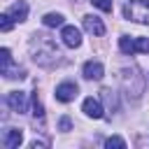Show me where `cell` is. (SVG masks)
I'll return each mask as SVG.
<instances>
[{
    "mask_svg": "<svg viewBox=\"0 0 149 149\" xmlns=\"http://www.w3.org/2000/svg\"><path fill=\"white\" fill-rule=\"evenodd\" d=\"M105 147H107V149H112V147L123 149V147H126V142H123L121 137H116V135H114V137H107V140H105Z\"/></svg>",
    "mask_w": 149,
    "mask_h": 149,
    "instance_id": "e0dca14e",
    "label": "cell"
},
{
    "mask_svg": "<svg viewBox=\"0 0 149 149\" xmlns=\"http://www.w3.org/2000/svg\"><path fill=\"white\" fill-rule=\"evenodd\" d=\"M102 74H105V68H102L98 61H88V63L84 65V77H86V79L98 81V79H102Z\"/></svg>",
    "mask_w": 149,
    "mask_h": 149,
    "instance_id": "30bf717a",
    "label": "cell"
},
{
    "mask_svg": "<svg viewBox=\"0 0 149 149\" xmlns=\"http://www.w3.org/2000/svg\"><path fill=\"white\" fill-rule=\"evenodd\" d=\"M84 28L91 33V35H95V37H100V35H105V23L98 19V16H93V14H86L84 19Z\"/></svg>",
    "mask_w": 149,
    "mask_h": 149,
    "instance_id": "8992f818",
    "label": "cell"
},
{
    "mask_svg": "<svg viewBox=\"0 0 149 149\" xmlns=\"http://www.w3.org/2000/svg\"><path fill=\"white\" fill-rule=\"evenodd\" d=\"M58 130H63V133L72 130V121H70V116H63V119L58 121Z\"/></svg>",
    "mask_w": 149,
    "mask_h": 149,
    "instance_id": "ffe728a7",
    "label": "cell"
},
{
    "mask_svg": "<svg viewBox=\"0 0 149 149\" xmlns=\"http://www.w3.org/2000/svg\"><path fill=\"white\" fill-rule=\"evenodd\" d=\"M33 114H35V119H44V107H42V100H40V95H37V91L33 93Z\"/></svg>",
    "mask_w": 149,
    "mask_h": 149,
    "instance_id": "5bb4252c",
    "label": "cell"
},
{
    "mask_svg": "<svg viewBox=\"0 0 149 149\" xmlns=\"http://www.w3.org/2000/svg\"><path fill=\"white\" fill-rule=\"evenodd\" d=\"M12 21H14V19H12L9 14H2V16H0V30H2V33L12 30Z\"/></svg>",
    "mask_w": 149,
    "mask_h": 149,
    "instance_id": "ac0fdd59",
    "label": "cell"
},
{
    "mask_svg": "<svg viewBox=\"0 0 149 149\" xmlns=\"http://www.w3.org/2000/svg\"><path fill=\"white\" fill-rule=\"evenodd\" d=\"M0 70H2V74L12 70V51H9L7 47L0 49Z\"/></svg>",
    "mask_w": 149,
    "mask_h": 149,
    "instance_id": "7c38bea8",
    "label": "cell"
},
{
    "mask_svg": "<svg viewBox=\"0 0 149 149\" xmlns=\"http://www.w3.org/2000/svg\"><path fill=\"white\" fill-rule=\"evenodd\" d=\"M58 47L51 42V37L47 35H35L33 40V58L40 63V65H54L58 61Z\"/></svg>",
    "mask_w": 149,
    "mask_h": 149,
    "instance_id": "6da1fadb",
    "label": "cell"
},
{
    "mask_svg": "<svg viewBox=\"0 0 149 149\" xmlns=\"http://www.w3.org/2000/svg\"><path fill=\"white\" fill-rule=\"evenodd\" d=\"M100 93H102L105 102H107V105H109L112 109H116V98H114V91H112V88H102Z\"/></svg>",
    "mask_w": 149,
    "mask_h": 149,
    "instance_id": "9a60e30c",
    "label": "cell"
},
{
    "mask_svg": "<svg viewBox=\"0 0 149 149\" xmlns=\"http://www.w3.org/2000/svg\"><path fill=\"white\" fill-rule=\"evenodd\" d=\"M42 23H44L47 28H58V26H63V14H56V12H51V14H44Z\"/></svg>",
    "mask_w": 149,
    "mask_h": 149,
    "instance_id": "4fadbf2b",
    "label": "cell"
},
{
    "mask_svg": "<svg viewBox=\"0 0 149 149\" xmlns=\"http://www.w3.org/2000/svg\"><path fill=\"white\" fill-rule=\"evenodd\" d=\"M7 105L12 107V112L23 114V112H26V93H21V91H12V93H7Z\"/></svg>",
    "mask_w": 149,
    "mask_h": 149,
    "instance_id": "52a82bcc",
    "label": "cell"
},
{
    "mask_svg": "<svg viewBox=\"0 0 149 149\" xmlns=\"http://www.w3.org/2000/svg\"><path fill=\"white\" fill-rule=\"evenodd\" d=\"M7 14H9L16 23H21V21H26V19H28V5H26L23 0H19V2H14V5L7 9Z\"/></svg>",
    "mask_w": 149,
    "mask_h": 149,
    "instance_id": "9c48e42d",
    "label": "cell"
},
{
    "mask_svg": "<svg viewBox=\"0 0 149 149\" xmlns=\"http://www.w3.org/2000/svg\"><path fill=\"white\" fill-rule=\"evenodd\" d=\"M81 112H84L86 116H91V119H102V105H100V100H95V98H86L84 105H81Z\"/></svg>",
    "mask_w": 149,
    "mask_h": 149,
    "instance_id": "ba28073f",
    "label": "cell"
},
{
    "mask_svg": "<svg viewBox=\"0 0 149 149\" xmlns=\"http://www.w3.org/2000/svg\"><path fill=\"white\" fill-rule=\"evenodd\" d=\"M61 37H63V44L70 47V49H74V47L81 44V33H79V28H74V26H63Z\"/></svg>",
    "mask_w": 149,
    "mask_h": 149,
    "instance_id": "277c9868",
    "label": "cell"
},
{
    "mask_svg": "<svg viewBox=\"0 0 149 149\" xmlns=\"http://www.w3.org/2000/svg\"><path fill=\"white\" fill-rule=\"evenodd\" d=\"M135 51L149 54V40H147V37H135Z\"/></svg>",
    "mask_w": 149,
    "mask_h": 149,
    "instance_id": "2e32d148",
    "label": "cell"
},
{
    "mask_svg": "<svg viewBox=\"0 0 149 149\" xmlns=\"http://www.w3.org/2000/svg\"><path fill=\"white\" fill-rule=\"evenodd\" d=\"M123 16L135 23H149V0H130L123 7Z\"/></svg>",
    "mask_w": 149,
    "mask_h": 149,
    "instance_id": "7a4b0ae2",
    "label": "cell"
},
{
    "mask_svg": "<svg viewBox=\"0 0 149 149\" xmlns=\"http://www.w3.org/2000/svg\"><path fill=\"white\" fill-rule=\"evenodd\" d=\"M21 142H23V130L21 128H7L2 133V144L7 149H16Z\"/></svg>",
    "mask_w": 149,
    "mask_h": 149,
    "instance_id": "5b68a950",
    "label": "cell"
},
{
    "mask_svg": "<svg viewBox=\"0 0 149 149\" xmlns=\"http://www.w3.org/2000/svg\"><path fill=\"white\" fill-rule=\"evenodd\" d=\"M91 2H93V7H98L102 12H112V0H91Z\"/></svg>",
    "mask_w": 149,
    "mask_h": 149,
    "instance_id": "d6986e66",
    "label": "cell"
},
{
    "mask_svg": "<svg viewBox=\"0 0 149 149\" xmlns=\"http://www.w3.org/2000/svg\"><path fill=\"white\" fill-rule=\"evenodd\" d=\"M77 84H72V81H63V84H58L56 86V100H61V102H70V100H74L77 98Z\"/></svg>",
    "mask_w": 149,
    "mask_h": 149,
    "instance_id": "3957f363",
    "label": "cell"
},
{
    "mask_svg": "<svg viewBox=\"0 0 149 149\" xmlns=\"http://www.w3.org/2000/svg\"><path fill=\"white\" fill-rule=\"evenodd\" d=\"M119 49H121L126 56H133V54H137V51H135V40H130L128 35L119 37Z\"/></svg>",
    "mask_w": 149,
    "mask_h": 149,
    "instance_id": "8fae6325",
    "label": "cell"
}]
</instances>
